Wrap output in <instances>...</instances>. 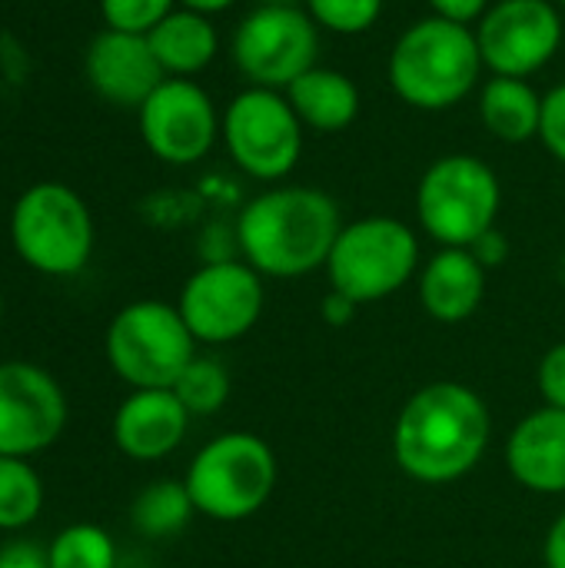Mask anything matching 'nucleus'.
Listing matches in <instances>:
<instances>
[{"label":"nucleus","instance_id":"nucleus-1","mask_svg":"<svg viewBox=\"0 0 565 568\" xmlns=\"http://www.w3.org/2000/svg\"><path fill=\"white\" fill-rule=\"evenodd\" d=\"M490 433L493 419L483 396L466 383L440 379L403 403L393 426V459L410 479L446 486L483 463Z\"/></svg>","mask_w":565,"mask_h":568},{"label":"nucleus","instance_id":"nucleus-2","mask_svg":"<svg viewBox=\"0 0 565 568\" xmlns=\"http://www.w3.org/2000/svg\"><path fill=\"white\" fill-rule=\"evenodd\" d=\"M343 230L340 203L320 186L280 183L243 203L236 216V246L266 280H300L326 270L330 250Z\"/></svg>","mask_w":565,"mask_h":568},{"label":"nucleus","instance_id":"nucleus-3","mask_svg":"<svg viewBox=\"0 0 565 568\" xmlns=\"http://www.w3.org/2000/svg\"><path fill=\"white\" fill-rule=\"evenodd\" d=\"M483 70L476 30L433 13L413 20L386 57L393 93L423 113H443L470 100L483 87Z\"/></svg>","mask_w":565,"mask_h":568},{"label":"nucleus","instance_id":"nucleus-4","mask_svg":"<svg viewBox=\"0 0 565 568\" xmlns=\"http://www.w3.org/2000/svg\"><path fill=\"white\" fill-rule=\"evenodd\" d=\"M10 243L33 273L53 280L77 276L93 256V213L67 183H33L17 196L10 210Z\"/></svg>","mask_w":565,"mask_h":568},{"label":"nucleus","instance_id":"nucleus-5","mask_svg":"<svg viewBox=\"0 0 565 568\" xmlns=\"http://www.w3.org/2000/svg\"><path fill=\"white\" fill-rule=\"evenodd\" d=\"M503 206V183L496 170L473 153L436 156L416 183V220L440 246L470 250L486 236Z\"/></svg>","mask_w":565,"mask_h":568},{"label":"nucleus","instance_id":"nucleus-6","mask_svg":"<svg viewBox=\"0 0 565 568\" xmlns=\"http://www.w3.org/2000/svg\"><path fill=\"white\" fill-rule=\"evenodd\" d=\"M183 483L200 516L243 523L256 516L276 489V453L256 433H223L193 456Z\"/></svg>","mask_w":565,"mask_h":568},{"label":"nucleus","instance_id":"nucleus-7","mask_svg":"<svg viewBox=\"0 0 565 568\" xmlns=\"http://www.w3.org/2000/svg\"><path fill=\"white\" fill-rule=\"evenodd\" d=\"M330 290L350 296L356 306L380 303L420 276V236L396 216H360L343 223L330 260Z\"/></svg>","mask_w":565,"mask_h":568},{"label":"nucleus","instance_id":"nucleus-8","mask_svg":"<svg viewBox=\"0 0 565 568\" xmlns=\"http://www.w3.org/2000/svg\"><path fill=\"white\" fill-rule=\"evenodd\" d=\"M107 363L130 389H173L196 356V339L176 303H127L107 326Z\"/></svg>","mask_w":565,"mask_h":568},{"label":"nucleus","instance_id":"nucleus-9","mask_svg":"<svg viewBox=\"0 0 565 568\" xmlns=\"http://www.w3.org/2000/svg\"><path fill=\"white\" fill-rule=\"evenodd\" d=\"M220 143L243 176L280 183L296 170L303 156L306 126L300 123L283 90L243 87L223 106Z\"/></svg>","mask_w":565,"mask_h":568},{"label":"nucleus","instance_id":"nucleus-10","mask_svg":"<svg viewBox=\"0 0 565 568\" xmlns=\"http://www.w3.org/2000/svg\"><path fill=\"white\" fill-rule=\"evenodd\" d=\"M323 30L300 3H256L233 30L230 57L246 87L286 90L320 63Z\"/></svg>","mask_w":565,"mask_h":568},{"label":"nucleus","instance_id":"nucleus-11","mask_svg":"<svg viewBox=\"0 0 565 568\" xmlns=\"http://www.w3.org/2000/svg\"><path fill=\"white\" fill-rule=\"evenodd\" d=\"M266 286L246 260H210L180 290L176 310L196 343L223 346L243 339L263 316Z\"/></svg>","mask_w":565,"mask_h":568},{"label":"nucleus","instance_id":"nucleus-12","mask_svg":"<svg viewBox=\"0 0 565 568\" xmlns=\"http://www.w3.org/2000/svg\"><path fill=\"white\" fill-rule=\"evenodd\" d=\"M490 77H536L563 50L565 23L556 0H493L473 27Z\"/></svg>","mask_w":565,"mask_h":568},{"label":"nucleus","instance_id":"nucleus-13","mask_svg":"<svg viewBox=\"0 0 565 568\" xmlns=\"http://www.w3.org/2000/svg\"><path fill=\"white\" fill-rule=\"evenodd\" d=\"M143 146L170 166H193L220 143L223 113L213 97L186 77H167L137 110Z\"/></svg>","mask_w":565,"mask_h":568},{"label":"nucleus","instance_id":"nucleus-14","mask_svg":"<svg viewBox=\"0 0 565 568\" xmlns=\"http://www.w3.org/2000/svg\"><path fill=\"white\" fill-rule=\"evenodd\" d=\"M67 393L37 363H0V456L33 459L67 429Z\"/></svg>","mask_w":565,"mask_h":568},{"label":"nucleus","instance_id":"nucleus-15","mask_svg":"<svg viewBox=\"0 0 565 568\" xmlns=\"http://www.w3.org/2000/svg\"><path fill=\"white\" fill-rule=\"evenodd\" d=\"M83 73L97 97L127 110H140L143 100L167 80L143 33H123L110 27L90 40L83 53Z\"/></svg>","mask_w":565,"mask_h":568},{"label":"nucleus","instance_id":"nucleus-16","mask_svg":"<svg viewBox=\"0 0 565 568\" xmlns=\"http://www.w3.org/2000/svg\"><path fill=\"white\" fill-rule=\"evenodd\" d=\"M190 419L173 389H130L110 423L113 446L133 463L167 459L186 439Z\"/></svg>","mask_w":565,"mask_h":568},{"label":"nucleus","instance_id":"nucleus-17","mask_svg":"<svg viewBox=\"0 0 565 568\" xmlns=\"http://www.w3.org/2000/svg\"><path fill=\"white\" fill-rule=\"evenodd\" d=\"M509 476L539 496L565 493V409L543 406L516 423L506 443Z\"/></svg>","mask_w":565,"mask_h":568},{"label":"nucleus","instance_id":"nucleus-18","mask_svg":"<svg viewBox=\"0 0 565 568\" xmlns=\"http://www.w3.org/2000/svg\"><path fill=\"white\" fill-rule=\"evenodd\" d=\"M486 300V266L463 246H443L420 266V303L436 323H463Z\"/></svg>","mask_w":565,"mask_h":568},{"label":"nucleus","instance_id":"nucleus-19","mask_svg":"<svg viewBox=\"0 0 565 568\" xmlns=\"http://www.w3.org/2000/svg\"><path fill=\"white\" fill-rule=\"evenodd\" d=\"M290 106L296 110L306 133H343L356 123L363 110L360 87L350 73L336 67L316 63L303 77H296L286 90Z\"/></svg>","mask_w":565,"mask_h":568},{"label":"nucleus","instance_id":"nucleus-20","mask_svg":"<svg viewBox=\"0 0 565 568\" xmlns=\"http://www.w3.org/2000/svg\"><path fill=\"white\" fill-rule=\"evenodd\" d=\"M147 40H150V50L167 77L193 80L220 53V30H216L213 17L186 10V7H176L173 13H167L147 33Z\"/></svg>","mask_w":565,"mask_h":568},{"label":"nucleus","instance_id":"nucleus-21","mask_svg":"<svg viewBox=\"0 0 565 568\" xmlns=\"http://www.w3.org/2000/svg\"><path fill=\"white\" fill-rule=\"evenodd\" d=\"M476 110L486 133L500 143H529L539 136L543 93L523 77H490L476 90Z\"/></svg>","mask_w":565,"mask_h":568},{"label":"nucleus","instance_id":"nucleus-22","mask_svg":"<svg viewBox=\"0 0 565 568\" xmlns=\"http://www.w3.org/2000/svg\"><path fill=\"white\" fill-rule=\"evenodd\" d=\"M196 516V506L190 499L186 483L180 479H157L140 489V496L130 503V523L147 539H170L186 529V523Z\"/></svg>","mask_w":565,"mask_h":568},{"label":"nucleus","instance_id":"nucleus-23","mask_svg":"<svg viewBox=\"0 0 565 568\" xmlns=\"http://www.w3.org/2000/svg\"><path fill=\"white\" fill-rule=\"evenodd\" d=\"M43 513V479L30 459L0 456V532H20Z\"/></svg>","mask_w":565,"mask_h":568},{"label":"nucleus","instance_id":"nucleus-24","mask_svg":"<svg viewBox=\"0 0 565 568\" xmlns=\"http://www.w3.org/2000/svg\"><path fill=\"white\" fill-rule=\"evenodd\" d=\"M50 568H117V542L103 526L73 523L47 542Z\"/></svg>","mask_w":565,"mask_h":568},{"label":"nucleus","instance_id":"nucleus-25","mask_svg":"<svg viewBox=\"0 0 565 568\" xmlns=\"http://www.w3.org/2000/svg\"><path fill=\"white\" fill-rule=\"evenodd\" d=\"M173 393L190 416H213L230 399V373L210 356H193V363L173 383Z\"/></svg>","mask_w":565,"mask_h":568},{"label":"nucleus","instance_id":"nucleus-26","mask_svg":"<svg viewBox=\"0 0 565 568\" xmlns=\"http://www.w3.org/2000/svg\"><path fill=\"white\" fill-rule=\"evenodd\" d=\"M386 0H303L306 13L316 20L323 33L360 37L370 33L383 17Z\"/></svg>","mask_w":565,"mask_h":568},{"label":"nucleus","instance_id":"nucleus-27","mask_svg":"<svg viewBox=\"0 0 565 568\" xmlns=\"http://www.w3.org/2000/svg\"><path fill=\"white\" fill-rule=\"evenodd\" d=\"M176 0H100L103 27L123 30V33H150L167 13H173Z\"/></svg>","mask_w":565,"mask_h":568},{"label":"nucleus","instance_id":"nucleus-28","mask_svg":"<svg viewBox=\"0 0 565 568\" xmlns=\"http://www.w3.org/2000/svg\"><path fill=\"white\" fill-rule=\"evenodd\" d=\"M539 140L549 150L553 160L565 166V80L553 90L543 93V123H539Z\"/></svg>","mask_w":565,"mask_h":568},{"label":"nucleus","instance_id":"nucleus-29","mask_svg":"<svg viewBox=\"0 0 565 568\" xmlns=\"http://www.w3.org/2000/svg\"><path fill=\"white\" fill-rule=\"evenodd\" d=\"M536 383H539V396L546 406L565 409V343H556L546 349V356L539 359V369H536Z\"/></svg>","mask_w":565,"mask_h":568},{"label":"nucleus","instance_id":"nucleus-30","mask_svg":"<svg viewBox=\"0 0 565 568\" xmlns=\"http://www.w3.org/2000/svg\"><path fill=\"white\" fill-rule=\"evenodd\" d=\"M433 17L453 20V23H466L476 27L483 20V13L493 7V0H426Z\"/></svg>","mask_w":565,"mask_h":568},{"label":"nucleus","instance_id":"nucleus-31","mask_svg":"<svg viewBox=\"0 0 565 568\" xmlns=\"http://www.w3.org/2000/svg\"><path fill=\"white\" fill-rule=\"evenodd\" d=\"M0 568H50L47 546H37L30 539H13L0 546Z\"/></svg>","mask_w":565,"mask_h":568},{"label":"nucleus","instance_id":"nucleus-32","mask_svg":"<svg viewBox=\"0 0 565 568\" xmlns=\"http://www.w3.org/2000/svg\"><path fill=\"white\" fill-rule=\"evenodd\" d=\"M470 250H473V256H476V260H480V263H483L486 270L500 266V263H503V260L509 256V243H506V236H503V233H500L496 226H493V230H490L486 236H480V240H476V243H473Z\"/></svg>","mask_w":565,"mask_h":568},{"label":"nucleus","instance_id":"nucleus-33","mask_svg":"<svg viewBox=\"0 0 565 568\" xmlns=\"http://www.w3.org/2000/svg\"><path fill=\"white\" fill-rule=\"evenodd\" d=\"M320 316H323V323H330L333 329H340V326H346V323L356 316V303H353L350 296L330 290V296H326L323 306H320Z\"/></svg>","mask_w":565,"mask_h":568},{"label":"nucleus","instance_id":"nucleus-34","mask_svg":"<svg viewBox=\"0 0 565 568\" xmlns=\"http://www.w3.org/2000/svg\"><path fill=\"white\" fill-rule=\"evenodd\" d=\"M543 559H546V568H565V513L546 532Z\"/></svg>","mask_w":565,"mask_h":568},{"label":"nucleus","instance_id":"nucleus-35","mask_svg":"<svg viewBox=\"0 0 565 568\" xmlns=\"http://www.w3.org/2000/svg\"><path fill=\"white\" fill-rule=\"evenodd\" d=\"M180 7H186V10H196V13H206V17H216V13H223V10H230L236 0H176Z\"/></svg>","mask_w":565,"mask_h":568},{"label":"nucleus","instance_id":"nucleus-36","mask_svg":"<svg viewBox=\"0 0 565 568\" xmlns=\"http://www.w3.org/2000/svg\"><path fill=\"white\" fill-rule=\"evenodd\" d=\"M256 3H300V0H256Z\"/></svg>","mask_w":565,"mask_h":568},{"label":"nucleus","instance_id":"nucleus-37","mask_svg":"<svg viewBox=\"0 0 565 568\" xmlns=\"http://www.w3.org/2000/svg\"><path fill=\"white\" fill-rule=\"evenodd\" d=\"M0 320H3V293H0Z\"/></svg>","mask_w":565,"mask_h":568},{"label":"nucleus","instance_id":"nucleus-38","mask_svg":"<svg viewBox=\"0 0 565 568\" xmlns=\"http://www.w3.org/2000/svg\"><path fill=\"white\" fill-rule=\"evenodd\" d=\"M556 3H559V10H565V0H556Z\"/></svg>","mask_w":565,"mask_h":568}]
</instances>
